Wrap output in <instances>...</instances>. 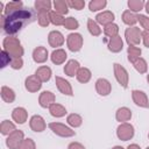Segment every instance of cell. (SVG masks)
I'll return each instance as SVG.
<instances>
[{"label":"cell","mask_w":149,"mask_h":149,"mask_svg":"<svg viewBox=\"0 0 149 149\" xmlns=\"http://www.w3.org/2000/svg\"><path fill=\"white\" fill-rule=\"evenodd\" d=\"M148 137H149V134H148Z\"/></svg>","instance_id":"54"},{"label":"cell","mask_w":149,"mask_h":149,"mask_svg":"<svg viewBox=\"0 0 149 149\" xmlns=\"http://www.w3.org/2000/svg\"><path fill=\"white\" fill-rule=\"evenodd\" d=\"M54 5V8H55V12L61 14V15H64V14H68L69 12V5H68V1L66 0H55L52 2Z\"/></svg>","instance_id":"29"},{"label":"cell","mask_w":149,"mask_h":149,"mask_svg":"<svg viewBox=\"0 0 149 149\" xmlns=\"http://www.w3.org/2000/svg\"><path fill=\"white\" fill-rule=\"evenodd\" d=\"M134 68H135V70L139 72V73H146L147 72V70H148V64H147V61L144 59V58H142V57H140L134 64Z\"/></svg>","instance_id":"39"},{"label":"cell","mask_w":149,"mask_h":149,"mask_svg":"<svg viewBox=\"0 0 149 149\" xmlns=\"http://www.w3.org/2000/svg\"><path fill=\"white\" fill-rule=\"evenodd\" d=\"M142 42L144 47L149 48V30H143L142 31Z\"/></svg>","instance_id":"47"},{"label":"cell","mask_w":149,"mask_h":149,"mask_svg":"<svg viewBox=\"0 0 149 149\" xmlns=\"http://www.w3.org/2000/svg\"><path fill=\"white\" fill-rule=\"evenodd\" d=\"M121 19H122L123 23L129 26V27H134V24L137 22V15L135 13L130 12L129 9H127V10H125L122 13V17Z\"/></svg>","instance_id":"26"},{"label":"cell","mask_w":149,"mask_h":149,"mask_svg":"<svg viewBox=\"0 0 149 149\" xmlns=\"http://www.w3.org/2000/svg\"><path fill=\"white\" fill-rule=\"evenodd\" d=\"M127 149H141V148H140V146H137L136 143H133V144H129V146L127 147Z\"/></svg>","instance_id":"49"},{"label":"cell","mask_w":149,"mask_h":149,"mask_svg":"<svg viewBox=\"0 0 149 149\" xmlns=\"http://www.w3.org/2000/svg\"><path fill=\"white\" fill-rule=\"evenodd\" d=\"M48 57H49V54H48L47 48H44V47H37L33 51V59L35 63L42 64V63L47 62Z\"/></svg>","instance_id":"17"},{"label":"cell","mask_w":149,"mask_h":149,"mask_svg":"<svg viewBox=\"0 0 149 149\" xmlns=\"http://www.w3.org/2000/svg\"><path fill=\"white\" fill-rule=\"evenodd\" d=\"M56 97L51 91H43L38 97V104L43 108H49L52 104H55Z\"/></svg>","instance_id":"14"},{"label":"cell","mask_w":149,"mask_h":149,"mask_svg":"<svg viewBox=\"0 0 149 149\" xmlns=\"http://www.w3.org/2000/svg\"><path fill=\"white\" fill-rule=\"evenodd\" d=\"M79 69H80L79 62L76 59H70L66 62V64L64 66V73L69 77H74V76H77V72Z\"/></svg>","instance_id":"19"},{"label":"cell","mask_w":149,"mask_h":149,"mask_svg":"<svg viewBox=\"0 0 149 149\" xmlns=\"http://www.w3.org/2000/svg\"><path fill=\"white\" fill-rule=\"evenodd\" d=\"M14 130H16V128H15V125L12 122V121H9V120H3L2 122H1V125H0V132H1V134L2 135H9V134H12Z\"/></svg>","instance_id":"33"},{"label":"cell","mask_w":149,"mask_h":149,"mask_svg":"<svg viewBox=\"0 0 149 149\" xmlns=\"http://www.w3.org/2000/svg\"><path fill=\"white\" fill-rule=\"evenodd\" d=\"M106 5H107L106 0H92L88 3V8L91 12H98V10L104 9L106 7Z\"/></svg>","instance_id":"37"},{"label":"cell","mask_w":149,"mask_h":149,"mask_svg":"<svg viewBox=\"0 0 149 149\" xmlns=\"http://www.w3.org/2000/svg\"><path fill=\"white\" fill-rule=\"evenodd\" d=\"M64 28L69 29V30H76L78 27H79V22L77 21V19L72 17V16H69V17H65V21H64Z\"/></svg>","instance_id":"40"},{"label":"cell","mask_w":149,"mask_h":149,"mask_svg":"<svg viewBox=\"0 0 149 149\" xmlns=\"http://www.w3.org/2000/svg\"><path fill=\"white\" fill-rule=\"evenodd\" d=\"M125 37H126V42L128 43V45H133L136 47L137 44H140L141 40H142V31L139 27H129L125 30Z\"/></svg>","instance_id":"3"},{"label":"cell","mask_w":149,"mask_h":149,"mask_svg":"<svg viewBox=\"0 0 149 149\" xmlns=\"http://www.w3.org/2000/svg\"><path fill=\"white\" fill-rule=\"evenodd\" d=\"M146 149H149V147H147V148H146Z\"/></svg>","instance_id":"53"},{"label":"cell","mask_w":149,"mask_h":149,"mask_svg":"<svg viewBox=\"0 0 149 149\" xmlns=\"http://www.w3.org/2000/svg\"><path fill=\"white\" fill-rule=\"evenodd\" d=\"M66 122H68L71 127L78 128V127H80L81 123H83V118H81L79 114H77V113H71V114L68 115Z\"/></svg>","instance_id":"32"},{"label":"cell","mask_w":149,"mask_h":149,"mask_svg":"<svg viewBox=\"0 0 149 149\" xmlns=\"http://www.w3.org/2000/svg\"><path fill=\"white\" fill-rule=\"evenodd\" d=\"M147 81H148V84H149V74L147 76Z\"/></svg>","instance_id":"52"},{"label":"cell","mask_w":149,"mask_h":149,"mask_svg":"<svg viewBox=\"0 0 149 149\" xmlns=\"http://www.w3.org/2000/svg\"><path fill=\"white\" fill-rule=\"evenodd\" d=\"M24 87H26V90L28 92L35 93V92H37V91L41 90L42 81L35 74H33V76H29V77L26 78V80H24Z\"/></svg>","instance_id":"10"},{"label":"cell","mask_w":149,"mask_h":149,"mask_svg":"<svg viewBox=\"0 0 149 149\" xmlns=\"http://www.w3.org/2000/svg\"><path fill=\"white\" fill-rule=\"evenodd\" d=\"M95 21H97L98 24H102L105 27V26H107L109 23H113V21H114V14L111 10H104V12L97 14Z\"/></svg>","instance_id":"18"},{"label":"cell","mask_w":149,"mask_h":149,"mask_svg":"<svg viewBox=\"0 0 149 149\" xmlns=\"http://www.w3.org/2000/svg\"><path fill=\"white\" fill-rule=\"evenodd\" d=\"M141 54H142V50H141L139 47H133V45H130V47H128V49H127L128 61H129L130 63H133V64L140 58Z\"/></svg>","instance_id":"30"},{"label":"cell","mask_w":149,"mask_h":149,"mask_svg":"<svg viewBox=\"0 0 149 149\" xmlns=\"http://www.w3.org/2000/svg\"><path fill=\"white\" fill-rule=\"evenodd\" d=\"M55 83H56V86H57L58 91H59L62 94H64V95H69V97H72V95H73L72 86H71V84H70L68 80H65V79L62 78V77L56 76V78H55Z\"/></svg>","instance_id":"9"},{"label":"cell","mask_w":149,"mask_h":149,"mask_svg":"<svg viewBox=\"0 0 149 149\" xmlns=\"http://www.w3.org/2000/svg\"><path fill=\"white\" fill-rule=\"evenodd\" d=\"M87 29H88L90 34L93 35V36H99L101 34V28L99 27L97 21H94L93 19H88L87 20Z\"/></svg>","instance_id":"35"},{"label":"cell","mask_w":149,"mask_h":149,"mask_svg":"<svg viewBox=\"0 0 149 149\" xmlns=\"http://www.w3.org/2000/svg\"><path fill=\"white\" fill-rule=\"evenodd\" d=\"M19 149H36V144L31 139H24Z\"/></svg>","instance_id":"45"},{"label":"cell","mask_w":149,"mask_h":149,"mask_svg":"<svg viewBox=\"0 0 149 149\" xmlns=\"http://www.w3.org/2000/svg\"><path fill=\"white\" fill-rule=\"evenodd\" d=\"M37 19L33 9H19L8 15H1V27L8 36H13L19 33L26 24L34 22Z\"/></svg>","instance_id":"1"},{"label":"cell","mask_w":149,"mask_h":149,"mask_svg":"<svg viewBox=\"0 0 149 149\" xmlns=\"http://www.w3.org/2000/svg\"><path fill=\"white\" fill-rule=\"evenodd\" d=\"M22 6H23L22 1H19V0H16V1H9L5 6L3 15H8L10 13H14V12L19 10V9H22Z\"/></svg>","instance_id":"31"},{"label":"cell","mask_w":149,"mask_h":149,"mask_svg":"<svg viewBox=\"0 0 149 149\" xmlns=\"http://www.w3.org/2000/svg\"><path fill=\"white\" fill-rule=\"evenodd\" d=\"M68 5L69 7L77 9V10H81L85 7V1L84 0H68Z\"/></svg>","instance_id":"42"},{"label":"cell","mask_w":149,"mask_h":149,"mask_svg":"<svg viewBox=\"0 0 149 149\" xmlns=\"http://www.w3.org/2000/svg\"><path fill=\"white\" fill-rule=\"evenodd\" d=\"M132 118V111L128 107H120L115 113V119L119 122H127Z\"/></svg>","instance_id":"23"},{"label":"cell","mask_w":149,"mask_h":149,"mask_svg":"<svg viewBox=\"0 0 149 149\" xmlns=\"http://www.w3.org/2000/svg\"><path fill=\"white\" fill-rule=\"evenodd\" d=\"M68 149H86V148L81 143H79V142H71L68 146Z\"/></svg>","instance_id":"48"},{"label":"cell","mask_w":149,"mask_h":149,"mask_svg":"<svg viewBox=\"0 0 149 149\" xmlns=\"http://www.w3.org/2000/svg\"><path fill=\"white\" fill-rule=\"evenodd\" d=\"M64 36L61 31L58 30H52L49 33L48 35V42L50 44V47L52 48H58V47H62L63 43H64Z\"/></svg>","instance_id":"15"},{"label":"cell","mask_w":149,"mask_h":149,"mask_svg":"<svg viewBox=\"0 0 149 149\" xmlns=\"http://www.w3.org/2000/svg\"><path fill=\"white\" fill-rule=\"evenodd\" d=\"M49 112L54 118H62L66 114V108L61 104H52L49 107Z\"/></svg>","instance_id":"27"},{"label":"cell","mask_w":149,"mask_h":149,"mask_svg":"<svg viewBox=\"0 0 149 149\" xmlns=\"http://www.w3.org/2000/svg\"><path fill=\"white\" fill-rule=\"evenodd\" d=\"M144 8H146L147 13L149 14V1H147V2H146V5H144Z\"/></svg>","instance_id":"50"},{"label":"cell","mask_w":149,"mask_h":149,"mask_svg":"<svg viewBox=\"0 0 149 149\" xmlns=\"http://www.w3.org/2000/svg\"><path fill=\"white\" fill-rule=\"evenodd\" d=\"M0 94H1V99L7 104H12L15 100V92L8 86H2Z\"/></svg>","instance_id":"25"},{"label":"cell","mask_w":149,"mask_h":149,"mask_svg":"<svg viewBox=\"0 0 149 149\" xmlns=\"http://www.w3.org/2000/svg\"><path fill=\"white\" fill-rule=\"evenodd\" d=\"M34 6L37 13H50L51 12V2L49 0H36Z\"/></svg>","instance_id":"24"},{"label":"cell","mask_w":149,"mask_h":149,"mask_svg":"<svg viewBox=\"0 0 149 149\" xmlns=\"http://www.w3.org/2000/svg\"><path fill=\"white\" fill-rule=\"evenodd\" d=\"M104 34L107 37H109V38L114 37V36H118V34H119V26L116 23H114V22L105 26L104 27Z\"/></svg>","instance_id":"34"},{"label":"cell","mask_w":149,"mask_h":149,"mask_svg":"<svg viewBox=\"0 0 149 149\" xmlns=\"http://www.w3.org/2000/svg\"><path fill=\"white\" fill-rule=\"evenodd\" d=\"M49 128L52 130L54 134H56L61 137H71V136L76 135L74 130H72L70 127H68L61 122H50Z\"/></svg>","instance_id":"4"},{"label":"cell","mask_w":149,"mask_h":149,"mask_svg":"<svg viewBox=\"0 0 149 149\" xmlns=\"http://www.w3.org/2000/svg\"><path fill=\"white\" fill-rule=\"evenodd\" d=\"M9 65L14 70H20L23 66V59H22V57H13Z\"/></svg>","instance_id":"44"},{"label":"cell","mask_w":149,"mask_h":149,"mask_svg":"<svg viewBox=\"0 0 149 149\" xmlns=\"http://www.w3.org/2000/svg\"><path fill=\"white\" fill-rule=\"evenodd\" d=\"M24 140V134L22 130H14L12 134H9L6 139V146L9 149H19L22 141Z\"/></svg>","instance_id":"6"},{"label":"cell","mask_w":149,"mask_h":149,"mask_svg":"<svg viewBox=\"0 0 149 149\" xmlns=\"http://www.w3.org/2000/svg\"><path fill=\"white\" fill-rule=\"evenodd\" d=\"M128 7H129V10L133 12V13H137L140 12L141 9H143L146 2L143 0H128Z\"/></svg>","instance_id":"36"},{"label":"cell","mask_w":149,"mask_h":149,"mask_svg":"<svg viewBox=\"0 0 149 149\" xmlns=\"http://www.w3.org/2000/svg\"><path fill=\"white\" fill-rule=\"evenodd\" d=\"M95 90L98 92L99 95H102V97H106L111 93L112 91V85L111 83L105 79V78H99L97 81H95Z\"/></svg>","instance_id":"13"},{"label":"cell","mask_w":149,"mask_h":149,"mask_svg":"<svg viewBox=\"0 0 149 149\" xmlns=\"http://www.w3.org/2000/svg\"><path fill=\"white\" fill-rule=\"evenodd\" d=\"M137 21L140 22L141 27H142L144 30H149V17H148V16L142 15V14H139V15H137Z\"/></svg>","instance_id":"46"},{"label":"cell","mask_w":149,"mask_h":149,"mask_svg":"<svg viewBox=\"0 0 149 149\" xmlns=\"http://www.w3.org/2000/svg\"><path fill=\"white\" fill-rule=\"evenodd\" d=\"M113 68H114V76H115L116 81L123 88H126L128 86V81H129V76H128L127 70L122 65H120L119 63H114Z\"/></svg>","instance_id":"8"},{"label":"cell","mask_w":149,"mask_h":149,"mask_svg":"<svg viewBox=\"0 0 149 149\" xmlns=\"http://www.w3.org/2000/svg\"><path fill=\"white\" fill-rule=\"evenodd\" d=\"M12 119L16 123L23 125L28 119V112L23 107H15L13 109V112H12Z\"/></svg>","instance_id":"16"},{"label":"cell","mask_w":149,"mask_h":149,"mask_svg":"<svg viewBox=\"0 0 149 149\" xmlns=\"http://www.w3.org/2000/svg\"><path fill=\"white\" fill-rule=\"evenodd\" d=\"M3 50L7 51L12 57H22L24 50L21 45V42L15 36H7L2 41Z\"/></svg>","instance_id":"2"},{"label":"cell","mask_w":149,"mask_h":149,"mask_svg":"<svg viewBox=\"0 0 149 149\" xmlns=\"http://www.w3.org/2000/svg\"><path fill=\"white\" fill-rule=\"evenodd\" d=\"M134 133H135V130H134L133 125H130L128 122H122L116 128V136L121 141H128V140L133 139Z\"/></svg>","instance_id":"5"},{"label":"cell","mask_w":149,"mask_h":149,"mask_svg":"<svg viewBox=\"0 0 149 149\" xmlns=\"http://www.w3.org/2000/svg\"><path fill=\"white\" fill-rule=\"evenodd\" d=\"M132 98H133V101L135 102V105H137L140 107H143V108H148L149 107L148 97L143 91H140V90L132 91Z\"/></svg>","instance_id":"11"},{"label":"cell","mask_w":149,"mask_h":149,"mask_svg":"<svg viewBox=\"0 0 149 149\" xmlns=\"http://www.w3.org/2000/svg\"><path fill=\"white\" fill-rule=\"evenodd\" d=\"M66 44L70 51L77 52L83 47V36L79 33H71L66 37Z\"/></svg>","instance_id":"7"},{"label":"cell","mask_w":149,"mask_h":149,"mask_svg":"<svg viewBox=\"0 0 149 149\" xmlns=\"http://www.w3.org/2000/svg\"><path fill=\"white\" fill-rule=\"evenodd\" d=\"M76 77H77V80H78L79 83L86 84V83L90 81V79H91V77H92V73H91L90 69H87V68H80V69L78 70Z\"/></svg>","instance_id":"28"},{"label":"cell","mask_w":149,"mask_h":149,"mask_svg":"<svg viewBox=\"0 0 149 149\" xmlns=\"http://www.w3.org/2000/svg\"><path fill=\"white\" fill-rule=\"evenodd\" d=\"M107 48L109 51L112 52H120L123 48V41L121 38V36H114L112 38H109L108 43H107Z\"/></svg>","instance_id":"21"},{"label":"cell","mask_w":149,"mask_h":149,"mask_svg":"<svg viewBox=\"0 0 149 149\" xmlns=\"http://www.w3.org/2000/svg\"><path fill=\"white\" fill-rule=\"evenodd\" d=\"M66 57H68V55H66L64 49H56V50L52 51V54L50 56V59L54 64L61 65L66 61Z\"/></svg>","instance_id":"22"},{"label":"cell","mask_w":149,"mask_h":149,"mask_svg":"<svg viewBox=\"0 0 149 149\" xmlns=\"http://www.w3.org/2000/svg\"><path fill=\"white\" fill-rule=\"evenodd\" d=\"M112 149H125L123 147H121V146H115V147H113Z\"/></svg>","instance_id":"51"},{"label":"cell","mask_w":149,"mask_h":149,"mask_svg":"<svg viewBox=\"0 0 149 149\" xmlns=\"http://www.w3.org/2000/svg\"><path fill=\"white\" fill-rule=\"evenodd\" d=\"M37 21L41 27H48L49 23H51L49 13H37Z\"/></svg>","instance_id":"41"},{"label":"cell","mask_w":149,"mask_h":149,"mask_svg":"<svg viewBox=\"0 0 149 149\" xmlns=\"http://www.w3.org/2000/svg\"><path fill=\"white\" fill-rule=\"evenodd\" d=\"M50 15V22L54 24V26H62L64 24V21H65V17L58 13H56L55 10H51L49 13Z\"/></svg>","instance_id":"38"},{"label":"cell","mask_w":149,"mask_h":149,"mask_svg":"<svg viewBox=\"0 0 149 149\" xmlns=\"http://www.w3.org/2000/svg\"><path fill=\"white\" fill-rule=\"evenodd\" d=\"M29 127L33 132H36V133H41L43 132L45 128H47V123L44 121V119L41 116V115H33L29 120Z\"/></svg>","instance_id":"12"},{"label":"cell","mask_w":149,"mask_h":149,"mask_svg":"<svg viewBox=\"0 0 149 149\" xmlns=\"http://www.w3.org/2000/svg\"><path fill=\"white\" fill-rule=\"evenodd\" d=\"M51 74H52L51 69H50L49 66H47V65H42V66L37 68V70L35 71V76H36L42 83L49 81L50 78H51Z\"/></svg>","instance_id":"20"},{"label":"cell","mask_w":149,"mask_h":149,"mask_svg":"<svg viewBox=\"0 0 149 149\" xmlns=\"http://www.w3.org/2000/svg\"><path fill=\"white\" fill-rule=\"evenodd\" d=\"M0 57H1V69H3L5 66L9 65V64H10V61H12V58H13V57H12L7 51H5V50L1 51Z\"/></svg>","instance_id":"43"}]
</instances>
